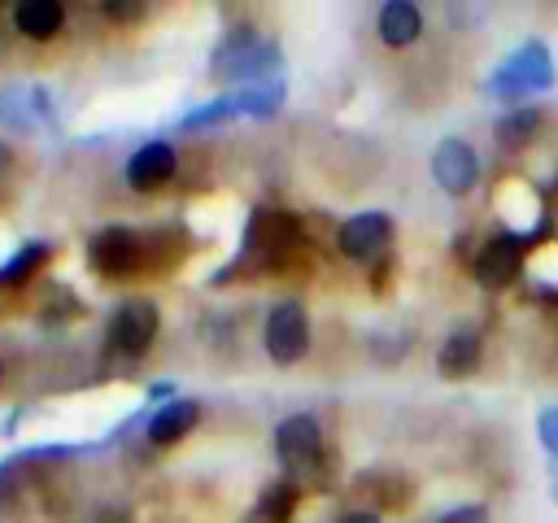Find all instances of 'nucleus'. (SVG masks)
Instances as JSON below:
<instances>
[{
    "instance_id": "1",
    "label": "nucleus",
    "mask_w": 558,
    "mask_h": 523,
    "mask_svg": "<svg viewBox=\"0 0 558 523\" xmlns=\"http://www.w3.org/2000/svg\"><path fill=\"white\" fill-rule=\"evenodd\" d=\"M279 61H283V57H279V44H275V39L257 35L253 26H235V31H227L222 44L214 48L209 70H214L218 78H235V83L253 78V83H262V78H279V74H275Z\"/></svg>"
},
{
    "instance_id": "2",
    "label": "nucleus",
    "mask_w": 558,
    "mask_h": 523,
    "mask_svg": "<svg viewBox=\"0 0 558 523\" xmlns=\"http://www.w3.org/2000/svg\"><path fill=\"white\" fill-rule=\"evenodd\" d=\"M558 83V70H554V52L541 44V39H527L523 48H514L497 74L488 78V92L501 96V100H519V96H536V92H549Z\"/></svg>"
},
{
    "instance_id": "3",
    "label": "nucleus",
    "mask_w": 558,
    "mask_h": 523,
    "mask_svg": "<svg viewBox=\"0 0 558 523\" xmlns=\"http://www.w3.org/2000/svg\"><path fill=\"white\" fill-rule=\"evenodd\" d=\"M266 357L275 366H296L310 353V314L301 301H279L266 314Z\"/></svg>"
},
{
    "instance_id": "4",
    "label": "nucleus",
    "mask_w": 558,
    "mask_h": 523,
    "mask_svg": "<svg viewBox=\"0 0 558 523\" xmlns=\"http://www.w3.org/2000/svg\"><path fill=\"white\" fill-rule=\"evenodd\" d=\"M157 305L153 301H122L113 314H109V327H105V340L113 353H126V357H140L148 353L153 336H157Z\"/></svg>"
},
{
    "instance_id": "5",
    "label": "nucleus",
    "mask_w": 558,
    "mask_h": 523,
    "mask_svg": "<svg viewBox=\"0 0 558 523\" xmlns=\"http://www.w3.org/2000/svg\"><path fill=\"white\" fill-rule=\"evenodd\" d=\"M432 179H436V187L445 196H466L480 183V157H475V148L466 139H458V135L440 139L436 153H432Z\"/></svg>"
},
{
    "instance_id": "6",
    "label": "nucleus",
    "mask_w": 558,
    "mask_h": 523,
    "mask_svg": "<svg viewBox=\"0 0 558 523\" xmlns=\"http://www.w3.org/2000/svg\"><path fill=\"white\" fill-rule=\"evenodd\" d=\"M392 231H397V227H392L388 214L366 209V214H353V218L340 222L336 244H340L344 257H353V262H371V257H379V253L392 244Z\"/></svg>"
},
{
    "instance_id": "7",
    "label": "nucleus",
    "mask_w": 558,
    "mask_h": 523,
    "mask_svg": "<svg viewBox=\"0 0 558 523\" xmlns=\"http://www.w3.org/2000/svg\"><path fill=\"white\" fill-rule=\"evenodd\" d=\"M275 453L296 466V471H310L318 466L323 458V427L314 414H288L279 427H275Z\"/></svg>"
},
{
    "instance_id": "8",
    "label": "nucleus",
    "mask_w": 558,
    "mask_h": 523,
    "mask_svg": "<svg viewBox=\"0 0 558 523\" xmlns=\"http://www.w3.org/2000/svg\"><path fill=\"white\" fill-rule=\"evenodd\" d=\"M179 174V153L166 139H148L126 161V187L131 192H157Z\"/></svg>"
},
{
    "instance_id": "9",
    "label": "nucleus",
    "mask_w": 558,
    "mask_h": 523,
    "mask_svg": "<svg viewBox=\"0 0 558 523\" xmlns=\"http://www.w3.org/2000/svg\"><path fill=\"white\" fill-rule=\"evenodd\" d=\"M87 253H92V266H96L100 275L122 279V275H131V270L140 266L144 244H140V235H135L131 227H105V231L92 240Z\"/></svg>"
},
{
    "instance_id": "10",
    "label": "nucleus",
    "mask_w": 558,
    "mask_h": 523,
    "mask_svg": "<svg viewBox=\"0 0 558 523\" xmlns=\"http://www.w3.org/2000/svg\"><path fill=\"white\" fill-rule=\"evenodd\" d=\"M523 270V240L519 235H497L488 240V248L475 257V279L480 288H506L514 283Z\"/></svg>"
},
{
    "instance_id": "11",
    "label": "nucleus",
    "mask_w": 558,
    "mask_h": 523,
    "mask_svg": "<svg viewBox=\"0 0 558 523\" xmlns=\"http://www.w3.org/2000/svg\"><path fill=\"white\" fill-rule=\"evenodd\" d=\"M196 423H201V405L196 401H166L144 418V431H148L153 445H179Z\"/></svg>"
},
{
    "instance_id": "12",
    "label": "nucleus",
    "mask_w": 558,
    "mask_h": 523,
    "mask_svg": "<svg viewBox=\"0 0 558 523\" xmlns=\"http://www.w3.org/2000/svg\"><path fill=\"white\" fill-rule=\"evenodd\" d=\"M375 31L388 48H410L423 35V13H418L414 0H388L375 17Z\"/></svg>"
},
{
    "instance_id": "13",
    "label": "nucleus",
    "mask_w": 558,
    "mask_h": 523,
    "mask_svg": "<svg viewBox=\"0 0 558 523\" xmlns=\"http://www.w3.org/2000/svg\"><path fill=\"white\" fill-rule=\"evenodd\" d=\"M480 357H484L480 336H475V331H453V336L440 344L436 366H440V375H449V379H466V375L480 370Z\"/></svg>"
},
{
    "instance_id": "14",
    "label": "nucleus",
    "mask_w": 558,
    "mask_h": 523,
    "mask_svg": "<svg viewBox=\"0 0 558 523\" xmlns=\"http://www.w3.org/2000/svg\"><path fill=\"white\" fill-rule=\"evenodd\" d=\"M61 22H65L61 0H22V4L13 9V26H17V35H26V39H52V35L61 31Z\"/></svg>"
},
{
    "instance_id": "15",
    "label": "nucleus",
    "mask_w": 558,
    "mask_h": 523,
    "mask_svg": "<svg viewBox=\"0 0 558 523\" xmlns=\"http://www.w3.org/2000/svg\"><path fill=\"white\" fill-rule=\"evenodd\" d=\"M48 92L39 87H4L0 92V126H31L35 118H48Z\"/></svg>"
},
{
    "instance_id": "16",
    "label": "nucleus",
    "mask_w": 558,
    "mask_h": 523,
    "mask_svg": "<svg viewBox=\"0 0 558 523\" xmlns=\"http://www.w3.org/2000/svg\"><path fill=\"white\" fill-rule=\"evenodd\" d=\"M541 131V109L536 105H519V109H506L497 122H493V135L501 148H527Z\"/></svg>"
},
{
    "instance_id": "17",
    "label": "nucleus",
    "mask_w": 558,
    "mask_h": 523,
    "mask_svg": "<svg viewBox=\"0 0 558 523\" xmlns=\"http://www.w3.org/2000/svg\"><path fill=\"white\" fill-rule=\"evenodd\" d=\"M231 118H244L240 92H222V96H214L209 105H201V109L183 113V118H179V126H183V131H205V126H218V122H231Z\"/></svg>"
},
{
    "instance_id": "18",
    "label": "nucleus",
    "mask_w": 558,
    "mask_h": 523,
    "mask_svg": "<svg viewBox=\"0 0 558 523\" xmlns=\"http://www.w3.org/2000/svg\"><path fill=\"white\" fill-rule=\"evenodd\" d=\"M253 227H257V240H262L266 248H292V244L301 240L296 218L283 214V209H262V214L253 218Z\"/></svg>"
},
{
    "instance_id": "19",
    "label": "nucleus",
    "mask_w": 558,
    "mask_h": 523,
    "mask_svg": "<svg viewBox=\"0 0 558 523\" xmlns=\"http://www.w3.org/2000/svg\"><path fill=\"white\" fill-rule=\"evenodd\" d=\"M44 262H48V244H44V240H26V244H17V248L9 253V262L0 266V283H22V279L35 275Z\"/></svg>"
},
{
    "instance_id": "20",
    "label": "nucleus",
    "mask_w": 558,
    "mask_h": 523,
    "mask_svg": "<svg viewBox=\"0 0 558 523\" xmlns=\"http://www.w3.org/2000/svg\"><path fill=\"white\" fill-rule=\"evenodd\" d=\"M292 506H296V488L292 484H275L262 492V519H275V523H288L292 519Z\"/></svg>"
},
{
    "instance_id": "21",
    "label": "nucleus",
    "mask_w": 558,
    "mask_h": 523,
    "mask_svg": "<svg viewBox=\"0 0 558 523\" xmlns=\"http://www.w3.org/2000/svg\"><path fill=\"white\" fill-rule=\"evenodd\" d=\"M536 436H541L545 453L558 462V405H545V410L536 414Z\"/></svg>"
},
{
    "instance_id": "22",
    "label": "nucleus",
    "mask_w": 558,
    "mask_h": 523,
    "mask_svg": "<svg viewBox=\"0 0 558 523\" xmlns=\"http://www.w3.org/2000/svg\"><path fill=\"white\" fill-rule=\"evenodd\" d=\"M436 523H488V510H484V506H453V510L440 514Z\"/></svg>"
},
{
    "instance_id": "23",
    "label": "nucleus",
    "mask_w": 558,
    "mask_h": 523,
    "mask_svg": "<svg viewBox=\"0 0 558 523\" xmlns=\"http://www.w3.org/2000/svg\"><path fill=\"white\" fill-rule=\"evenodd\" d=\"M140 13H144L140 4H118V0L105 4V17H113V22H131V17H140Z\"/></svg>"
},
{
    "instance_id": "24",
    "label": "nucleus",
    "mask_w": 558,
    "mask_h": 523,
    "mask_svg": "<svg viewBox=\"0 0 558 523\" xmlns=\"http://www.w3.org/2000/svg\"><path fill=\"white\" fill-rule=\"evenodd\" d=\"M340 523H379V514H375V510H353V514H344Z\"/></svg>"
},
{
    "instance_id": "25",
    "label": "nucleus",
    "mask_w": 558,
    "mask_h": 523,
    "mask_svg": "<svg viewBox=\"0 0 558 523\" xmlns=\"http://www.w3.org/2000/svg\"><path fill=\"white\" fill-rule=\"evenodd\" d=\"M554 501H558V479H554Z\"/></svg>"
},
{
    "instance_id": "26",
    "label": "nucleus",
    "mask_w": 558,
    "mask_h": 523,
    "mask_svg": "<svg viewBox=\"0 0 558 523\" xmlns=\"http://www.w3.org/2000/svg\"><path fill=\"white\" fill-rule=\"evenodd\" d=\"M0 375H4V362H0Z\"/></svg>"
}]
</instances>
